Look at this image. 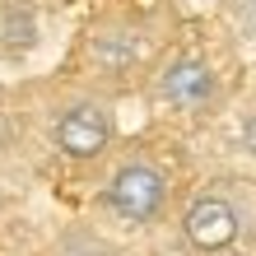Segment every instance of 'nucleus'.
I'll use <instances>...</instances> for the list:
<instances>
[{
  "label": "nucleus",
  "instance_id": "obj_1",
  "mask_svg": "<svg viewBox=\"0 0 256 256\" xmlns=\"http://www.w3.org/2000/svg\"><path fill=\"white\" fill-rule=\"evenodd\" d=\"M168 205V177H163L154 163L130 158L112 172L108 182V210L122 214L126 224H154Z\"/></svg>",
  "mask_w": 256,
  "mask_h": 256
},
{
  "label": "nucleus",
  "instance_id": "obj_2",
  "mask_svg": "<svg viewBox=\"0 0 256 256\" xmlns=\"http://www.w3.org/2000/svg\"><path fill=\"white\" fill-rule=\"evenodd\" d=\"M112 144V112L94 98H80L56 116V149L74 163H94Z\"/></svg>",
  "mask_w": 256,
  "mask_h": 256
},
{
  "label": "nucleus",
  "instance_id": "obj_3",
  "mask_svg": "<svg viewBox=\"0 0 256 256\" xmlns=\"http://www.w3.org/2000/svg\"><path fill=\"white\" fill-rule=\"evenodd\" d=\"M238 233H242V219H238V210L224 196H196L186 205V214H182V238L200 256L228 252L238 242Z\"/></svg>",
  "mask_w": 256,
  "mask_h": 256
},
{
  "label": "nucleus",
  "instance_id": "obj_4",
  "mask_svg": "<svg viewBox=\"0 0 256 256\" xmlns=\"http://www.w3.org/2000/svg\"><path fill=\"white\" fill-rule=\"evenodd\" d=\"M158 94L172 102V108L182 112H196L205 108L210 98H214V74H210L205 61H196V56H182V61H172L168 70L158 74Z\"/></svg>",
  "mask_w": 256,
  "mask_h": 256
}]
</instances>
